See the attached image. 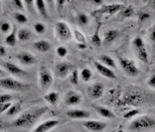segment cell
<instances>
[{
    "label": "cell",
    "mask_w": 155,
    "mask_h": 132,
    "mask_svg": "<svg viewBox=\"0 0 155 132\" xmlns=\"http://www.w3.org/2000/svg\"><path fill=\"white\" fill-rule=\"evenodd\" d=\"M0 87L10 91H22L28 88V84L13 78H2L0 79Z\"/></svg>",
    "instance_id": "8"
},
{
    "label": "cell",
    "mask_w": 155,
    "mask_h": 132,
    "mask_svg": "<svg viewBox=\"0 0 155 132\" xmlns=\"http://www.w3.org/2000/svg\"><path fill=\"white\" fill-rule=\"evenodd\" d=\"M11 23L8 22H3L0 23V31L3 33H8L12 30Z\"/></svg>",
    "instance_id": "36"
},
{
    "label": "cell",
    "mask_w": 155,
    "mask_h": 132,
    "mask_svg": "<svg viewBox=\"0 0 155 132\" xmlns=\"http://www.w3.org/2000/svg\"><path fill=\"white\" fill-rule=\"evenodd\" d=\"M32 46L36 50L41 53H47L51 48V43L47 40H39V41H34L32 43Z\"/></svg>",
    "instance_id": "19"
},
{
    "label": "cell",
    "mask_w": 155,
    "mask_h": 132,
    "mask_svg": "<svg viewBox=\"0 0 155 132\" xmlns=\"http://www.w3.org/2000/svg\"><path fill=\"white\" fill-rule=\"evenodd\" d=\"M117 132H124V131L123 130H118Z\"/></svg>",
    "instance_id": "50"
},
{
    "label": "cell",
    "mask_w": 155,
    "mask_h": 132,
    "mask_svg": "<svg viewBox=\"0 0 155 132\" xmlns=\"http://www.w3.org/2000/svg\"><path fill=\"white\" fill-rule=\"evenodd\" d=\"M71 66L67 62H60L57 63L54 68L55 75L59 79H65L69 75Z\"/></svg>",
    "instance_id": "16"
},
{
    "label": "cell",
    "mask_w": 155,
    "mask_h": 132,
    "mask_svg": "<svg viewBox=\"0 0 155 132\" xmlns=\"http://www.w3.org/2000/svg\"><path fill=\"white\" fill-rule=\"evenodd\" d=\"M119 63L124 74L129 77H137L139 74V69L135 62L126 57L119 56Z\"/></svg>",
    "instance_id": "5"
},
{
    "label": "cell",
    "mask_w": 155,
    "mask_h": 132,
    "mask_svg": "<svg viewBox=\"0 0 155 132\" xmlns=\"http://www.w3.org/2000/svg\"><path fill=\"white\" fill-rule=\"evenodd\" d=\"M11 105H12L11 102H8V103H4V104H0V113L6 112Z\"/></svg>",
    "instance_id": "43"
},
{
    "label": "cell",
    "mask_w": 155,
    "mask_h": 132,
    "mask_svg": "<svg viewBox=\"0 0 155 132\" xmlns=\"http://www.w3.org/2000/svg\"><path fill=\"white\" fill-rule=\"evenodd\" d=\"M17 32L18 31H17L16 27L13 26V27H12L11 32H9V34L5 37V43L8 46H15L17 40H18L17 39Z\"/></svg>",
    "instance_id": "25"
},
{
    "label": "cell",
    "mask_w": 155,
    "mask_h": 132,
    "mask_svg": "<svg viewBox=\"0 0 155 132\" xmlns=\"http://www.w3.org/2000/svg\"><path fill=\"white\" fill-rule=\"evenodd\" d=\"M48 112V107H38L28 109L13 120L11 122V126L14 128H30Z\"/></svg>",
    "instance_id": "1"
},
{
    "label": "cell",
    "mask_w": 155,
    "mask_h": 132,
    "mask_svg": "<svg viewBox=\"0 0 155 132\" xmlns=\"http://www.w3.org/2000/svg\"><path fill=\"white\" fill-rule=\"evenodd\" d=\"M35 8H37L39 14L44 18H48V9H47V5L46 2L42 0H37L34 2Z\"/></svg>",
    "instance_id": "23"
},
{
    "label": "cell",
    "mask_w": 155,
    "mask_h": 132,
    "mask_svg": "<svg viewBox=\"0 0 155 132\" xmlns=\"http://www.w3.org/2000/svg\"><path fill=\"white\" fill-rule=\"evenodd\" d=\"M94 109L100 116L104 117V118H106V119H114V118H116L115 114L107 107H103V106H95Z\"/></svg>",
    "instance_id": "20"
},
{
    "label": "cell",
    "mask_w": 155,
    "mask_h": 132,
    "mask_svg": "<svg viewBox=\"0 0 155 132\" xmlns=\"http://www.w3.org/2000/svg\"><path fill=\"white\" fill-rule=\"evenodd\" d=\"M67 3L66 1L64 0H58L57 1V9L59 11V13H61V9L63 8V6L65 3Z\"/></svg>",
    "instance_id": "45"
},
{
    "label": "cell",
    "mask_w": 155,
    "mask_h": 132,
    "mask_svg": "<svg viewBox=\"0 0 155 132\" xmlns=\"http://www.w3.org/2000/svg\"><path fill=\"white\" fill-rule=\"evenodd\" d=\"M16 58L20 63L25 66L34 65L38 62L37 58L32 53L28 52V51L19 52L16 55Z\"/></svg>",
    "instance_id": "13"
},
{
    "label": "cell",
    "mask_w": 155,
    "mask_h": 132,
    "mask_svg": "<svg viewBox=\"0 0 155 132\" xmlns=\"http://www.w3.org/2000/svg\"><path fill=\"white\" fill-rule=\"evenodd\" d=\"M12 5H13L15 8H17L18 10H20V11H24V3L22 1H20V0H13L12 2Z\"/></svg>",
    "instance_id": "38"
},
{
    "label": "cell",
    "mask_w": 155,
    "mask_h": 132,
    "mask_svg": "<svg viewBox=\"0 0 155 132\" xmlns=\"http://www.w3.org/2000/svg\"><path fill=\"white\" fill-rule=\"evenodd\" d=\"M139 110L138 108H134V109H131V110H129L127 112L124 114V119H132L134 117H135L137 115H139Z\"/></svg>",
    "instance_id": "34"
},
{
    "label": "cell",
    "mask_w": 155,
    "mask_h": 132,
    "mask_svg": "<svg viewBox=\"0 0 155 132\" xmlns=\"http://www.w3.org/2000/svg\"><path fill=\"white\" fill-rule=\"evenodd\" d=\"M38 81L41 89L48 90V88H51V86L53 84L54 78L51 72L49 69L42 65L40 67L38 71Z\"/></svg>",
    "instance_id": "7"
},
{
    "label": "cell",
    "mask_w": 155,
    "mask_h": 132,
    "mask_svg": "<svg viewBox=\"0 0 155 132\" xmlns=\"http://www.w3.org/2000/svg\"><path fill=\"white\" fill-rule=\"evenodd\" d=\"M150 17V14L149 13H145V12H140L138 14V19H139V22H143L147 21L148 19Z\"/></svg>",
    "instance_id": "41"
},
{
    "label": "cell",
    "mask_w": 155,
    "mask_h": 132,
    "mask_svg": "<svg viewBox=\"0 0 155 132\" xmlns=\"http://www.w3.org/2000/svg\"><path fill=\"white\" fill-rule=\"evenodd\" d=\"M104 86L101 83H95L94 84H92L91 87H89L87 89V93L89 97L94 99L97 100L102 98V96L104 95Z\"/></svg>",
    "instance_id": "12"
},
{
    "label": "cell",
    "mask_w": 155,
    "mask_h": 132,
    "mask_svg": "<svg viewBox=\"0 0 155 132\" xmlns=\"http://www.w3.org/2000/svg\"><path fill=\"white\" fill-rule=\"evenodd\" d=\"M32 32L28 28H20L17 32V39L20 41H27L32 38Z\"/></svg>",
    "instance_id": "24"
},
{
    "label": "cell",
    "mask_w": 155,
    "mask_h": 132,
    "mask_svg": "<svg viewBox=\"0 0 155 132\" xmlns=\"http://www.w3.org/2000/svg\"><path fill=\"white\" fill-rule=\"evenodd\" d=\"M93 64H94V66H95V68L97 70V72L100 74H101L102 76H104V78L111 79V80L116 79L117 76H116V74H114L112 69L108 68L106 66H104V64H102L100 61H94Z\"/></svg>",
    "instance_id": "15"
},
{
    "label": "cell",
    "mask_w": 155,
    "mask_h": 132,
    "mask_svg": "<svg viewBox=\"0 0 155 132\" xmlns=\"http://www.w3.org/2000/svg\"><path fill=\"white\" fill-rule=\"evenodd\" d=\"M80 80V74L79 71L77 69H74L71 74V76H70V82L73 85H77L78 83H79Z\"/></svg>",
    "instance_id": "32"
},
{
    "label": "cell",
    "mask_w": 155,
    "mask_h": 132,
    "mask_svg": "<svg viewBox=\"0 0 155 132\" xmlns=\"http://www.w3.org/2000/svg\"><path fill=\"white\" fill-rule=\"evenodd\" d=\"M100 62L102 64H104V66H106L108 68H110V69H114L116 67V64H115V61L112 58V57L109 56L107 55H103L101 56L100 57Z\"/></svg>",
    "instance_id": "26"
},
{
    "label": "cell",
    "mask_w": 155,
    "mask_h": 132,
    "mask_svg": "<svg viewBox=\"0 0 155 132\" xmlns=\"http://www.w3.org/2000/svg\"><path fill=\"white\" fill-rule=\"evenodd\" d=\"M132 45L137 58L140 61H142L143 63H149V55L143 38L140 36H136L132 41Z\"/></svg>",
    "instance_id": "4"
},
{
    "label": "cell",
    "mask_w": 155,
    "mask_h": 132,
    "mask_svg": "<svg viewBox=\"0 0 155 132\" xmlns=\"http://www.w3.org/2000/svg\"><path fill=\"white\" fill-rule=\"evenodd\" d=\"M3 74H4V72H3V70L1 68H0V76L3 75Z\"/></svg>",
    "instance_id": "48"
},
{
    "label": "cell",
    "mask_w": 155,
    "mask_h": 132,
    "mask_svg": "<svg viewBox=\"0 0 155 132\" xmlns=\"http://www.w3.org/2000/svg\"><path fill=\"white\" fill-rule=\"evenodd\" d=\"M74 36L76 38V40L78 41V43H83L86 44V36H84L82 32H81L79 30H75L74 31Z\"/></svg>",
    "instance_id": "35"
},
{
    "label": "cell",
    "mask_w": 155,
    "mask_h": 132,
    "mask_svg": "<svg viewBox=\"0 0 155 132\" xmlns=\"http://www.w3.org/2000/svg\"><path fill=\"white\" fill-rule=\"evenodd\" d=\"M1 11H2V3L0 2V13H1Z\"/></svg>",
    "instance_id": "49"
},
{
    "label": "cell",
    "mask_w": 155,
    "mask_h": 132,
    "mask_svg": "<svg viewBox=\"0 0 155 132\" xmlns=\"http://www.w3.org/2000/svg\"><path fill=\"white\" fill-rule=\"evenodd\" d=\"M7 55V50L6 48L4 47L3 46L0 45V58L1 57H4Z\"/></svg>",
    "instance_id": "46"
},
{
    "label": "cell",
    "mask_w": 155,
    "mask_h": 132,
    "mask_svg": "<svg viewBox=\"0 0 155 132\" xmlns=\"http://www.w3.org/2000/svg\"><path fill=\"white\" fill-rule=\"evenodd\" d=\"M83 126L91 132H102L108 127V124L102 121L86 120L82 122Z\"/></svg>",
    "instance_id": "9"
},
{
    "label": "cell",
    "mask_w": 155,
    "mask_h": 132,
    "mask_svg": "<svg viewBox=\"0 0 155 132\" xmlns=\"http://www.w3.org/2000/svg\"><path fill=\"white\" fill-rule=\"evenodd\" d=\"M55 36L61 41H68L71 40L73 33L69 25L64 21H58L55 24L54 27Z\"/></svg>",
    "instance_id": "3"
},
{
    "label": "cell",
    "mask_w": 155,
    "mask_h": 132,
    "mask_svg": "<svg viewBox=\"0 0 155 132\" xmlns=\"http://www.w3.org/2000/svg\"><path fill=\"white\" fill-rule=\"evenodd\" d=\"M66 115L72 120H84L90 118L91 112L83 109H71L67 111Z\"/></svg>",
    "instance_id": "17"
},
{
    "label": "cell",
    "mask_w": 155,
    "mask_h": 132,
    "mask_svg": "<svg viewBox=\"0 0 155 132\" xmlns=\"http://www.w3.org/2000/svg\"><path fill=\"white\" fill-rule=\"evenodd\" d=\"M154 118L149 115L135 117L130 123L128 129L131 132H149L154 129Z\"/></svg>",
    "instance_id": "2"
},
{
    "label": "cell",
    "mask_w": 155,
    "mask_h": 132,
    "mask_svg": "<svg viewBox=\"0 0 155 132\" xmlns=\"http://www.w3.org/2000/svg\"><path fill=\"white\" fill-rule=\"evenodd\" d=\"M78 47L80 49H86V44H83V43H78Z\"/></svg>",
    "instance_id": "47"
},
{
    "label": "cell",
    "mask_w": 155,
    "mask_h": 132,
    "mask_svg": "<svg viewBox=\"0 0 155 132\" xmlns=\"http://www.w3.org/2000/svg\"><path fill=\"white\" fill-rule=\"evenodd\" d=\"M21 111H22L21 104L19 103V102H17L15 104H12L9 108L8 109V111L5 112V114L8 116H14L18 115Z\"/></svg>",
    "instance_id": "27"
},
{
    "label": "cell",
    "mask_w": 155,
    "mask_h": 132,
    "mask_svg": "<svg viewBox=\"0 0 155 132\" xmlns=\"http://www.w3.org/2000/svg\"><path fill=\"white\" fill-rule=\"evenodd\" d=\"M119 36V32L115 29H110L104 32L103 38V44L110 45L113 43Z\"/></svg>",
    "instance_id": "21"
},
{
    "label": "cell",
    "mask_w": 155,
    "mask_h": 132,
    "mask_svg": "<svg viewBox=\"0 0 155 132\" xmlns=\"http://www.w3.org/2000/svg\"><path fill=\"white\" fill-rule=\"evenodd\" d=\"M68 50L65 46H59L57 49V55L61 58H65L67 55Z\"/></svg>",
    "instance_id": "39"
},
{
    "label": "cell",
    "mask_w": 155,
    "mask_h": 132,
    "mask_svg": "<svg viewBox=\"0 0 155 132\" xmlns=\"http://www.w3.org/2000/svg\"><path fill=\"white\" fill-rule=\"evenodd\" d=\"M13 18L16 21L18 24L23 25L28 22V17L24 13H20V12H17L13 14Z\"/></svg>",
    "instance_id": "31"
},
{
    "label": "cell",
    "mask_w": 155,
    "mask_h": 132,
    "mask_svg": "<svg viewBox=\"0 0 155 132\" xmlns=\"http://www.w3.org/2000/svg\"><path fill=\"white\" fill-rule=\"evenodd\" d=\"M124 8L123 4L120 3H113V4H109V5H104L102 6L97 12L101 13H108L110 15H113L115 13L120 11Z\"/></svg>",
    "instance_id": "18"
},
{
    "label": "cell",
    "mask_w": 155,
    "mask_h": 132,
    "mask_svg": "<svg viewBox=\"0 0 155 132\" xmlns=\"http://www.w3.org/2000/svg\"><path fill=\"white\" fill-rule=\"evenodd\" d=\"M60 124V121L57 119H49L40 123L31 132H48L57 127Z\"/></svg>",
    "instance_id": "11"
},
{
    "label": "cell",
    "mask_w": 155,
    "mask_h": 132,
    "mask_svg": "<svg viewBox=\"0 0 155 132\" xmlns=\"http://www.w3.org/2000/svg\"><path fill=\"white\" fill-rule=\"evenodd\" d=\"M99 31H100V25L98 26L97 29L95 30V33L93 34V36H91V43L93 46H95L96 47H100L102 44L101 38V36H100V33H99Z\"/></svg>",
    "instance_id": "28"
},
{
    "label": "cell",
    "mask_w": 155,
    "mask_h": 132,
    "mask_svg": "<svg viewBox=\"0 0 155 132\" xmlns=\"http://www.w3.org/2000/svg\"><path fill=\"white\" fill-rule=\"evenodd\" d=\"M43 98H44V100L46 101L48 104L52 105V106H55V105H57V102H58V101H59L60 95H59V93H58L57 92L51 91L48 93H46V94L43 96Z\"/></svg>",
    "instance_id": "22"
},
{
    "label": "cell",
    "mask_w": 155,
    "mask_h": 132,
    "mask_svg": "<svg viewBox=\"0 0 155 132\" xmlns=\"http://www.w3.org/2000/svg\"><path fill=\"white\" fill-rule=\"evenodd\" d=\"M154 33H155V29H154V26L153 25L151 29L149 30V39L150 41H152V43L153 44L155 41V37H154Z\"/></svg>",
    "instance_id": "44"
},
{
    "label": "cell",
    "mask_w": 155,
    "mask_h": 132,
    "mask_svg": "<svg viewBox=\"0 0 155 132\" xmlns=\"http://www.w3.org/2000/svg\"><path fill=\"white\" fill-rule=\"evenodd\" d=\"M149 87L152 89H154L155 88V75L154 74H152L150 77L148 79V82H147Z\"/></svg>",
    "instance_id": "42"
},
{
    "label": "cell",
    "mask_w": 155,
    "mask_h": 132,
    "mask_svg": "<svg viewBox=\"0 0 155 132\" xmlns=\"http://www.w3.org/2000/svg\"><path fill=\"white\" fill-rule=\"evenodd\" d=\"M76 21L80 26L84 27V26L88 25V23L90 22V18L88 15L85 13H80L76 17Z\"/></svg>",
    "instance_id": "29"
},
{
    "label": "cell",
    "mask_w": 155,
    "mask_h": 132,
    "mask_svg": "<svg viewBox=\"0 0 155 132\" xmlns=\"http://www.w3.org/2000/svg\"><path fill=\"white\" fill-rule=\"evenodd\" d=\"M143 95L140 93V92L131 91L129 93L124 95V97L120 99L118 104L120 106H134V107H139V104L143 103Z\"/></svg>",
    "instance_id": "6"
},
{
    "label": "cell",
    "mask_w": 155,
    "mask_h": 132,
    "mask_svg": "<svg viewBox=\"0 0 155 132\" xmlns=\"http://www.w3.org/2000/svg\"><path fill=\"white\" fill-rule=\"evenodd\" d=\"M80 76L82 79V81L86 83H88L89 81H91V79L92 78V72L91 70L88 68H85L81 70V72L80 74Z\"/></svg>",
    "instance_id": "30"
},
{
    "label": "cell",
    "mask_w": 155,
    "mask_h": 132,
    "mask_svg": "<svg viewBox=\"0 0 155 132\" xmlns=\"http://www.w3.org/2000/svg\"><path fill=\"white\" fill-rule=\"evenodd\" d=\"M33 28H34L35 32L39 35L44 34L46 31H47L46 25H45L44 23H41V22H37V23H35L34 26H33Z\"/></svg>",
    "instance_id": "33"
},
{
    "label": "cell",
    "mask_w": 155,
    "mask_h": 132,
    "mask_svg": "<svg viewBox=\"0 0 155 132\" xmlns=\"http://www.w3.org/2000/svg\"><path fill=\"white\" fill-rule=\"evenodd\" d=\"M82 95L76 91H68L64 98V102L67 106H76L82 102Z\"/></svg>",
    "instance_id": "14"
},
{
    "label": "cell",
    "mask_w": 155,
    "mask_h": 132,
    "mask_svg": "<svg viewBox=\"0 0 155 132\" xmlns=\"http://www.w3.org/2000/svg\"><path fill=\"white\" fill-rule=\"evenodd\" d=\"M134 13V11L133 8L131 6H129L124 8L122 14H123L124 17H130L133 15Z\"/></svg>",
    "instance_id": "40"
},
{
    "label": "cell",
    "mask_w": 155,
    "mask_h": 132,
    "mask_svg": "<svg viewBox=\"0 0 155 132\" xmlns=\"http://www.w3.org/2000/svg\"><path fill=\"white\" fill-rule=\"evenodd\" d=\"M3 68L7 72L11 74L14 76H18V77H24L28 74V73L26 72L24 69L21 68L16 64L10 62V61H3L1 63Z\"/></svg>",
    "instance_id": "10"
},
{
    "label": "cell",
    "mask_w": 155,
    "mask_h": 132,
    "mask_svg": "<svg viewBox=\"0 0 155 132\" xmlns=\"http://www.w3.org/2000/svg\"><path fill=\"white\" fill-rule=\"evenodd\" d=\"M13 96L11 94L4 93V94H0V104L8 103L11 102L13 100Z\"/></svg>",
    "instance_id": "37"
}]
</instances>
